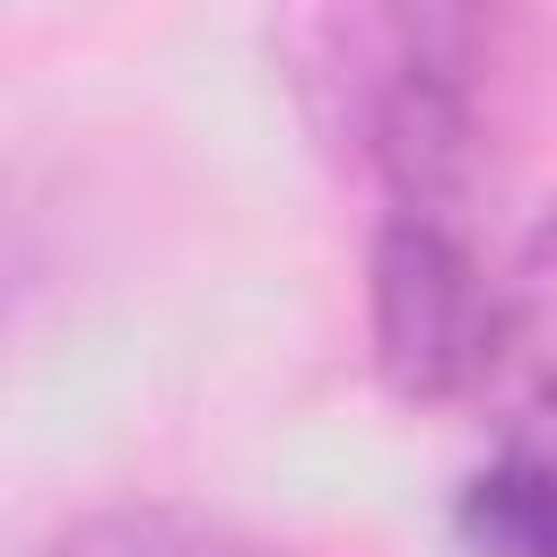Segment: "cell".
I'll list each match as a JSON object with an SVG mask.
<instances>
[{
    "label": "cell",
    "instance_id": "3",
    "mask_svg": "<svg viewBox=\"0 0 557 557\" xmlns=\"http://www.w3.org/2000/svg\"><path fill=\"white\" fill-rule=\"evenodd\" d=\"M35 557H278V548L244 540L235 522L183 513V505H104V513L61 522Z\"/></svg>",
    "mask_w": 557,
    "mask_h": 557
},
{
    "label": "cell",
    "instance_id": "2",
    "mask_svg": "<svg viewBox=\"0 0 557 557\" xmlns=\"http://www.w3.org/2000/svg\"><path fill=\"white\" fill-rule=\"evenodd\" d=\"M496 261L479 252L470 209H383L366 252V339L400 400L453 409L479 392L496 331Z\"/></svg>",
    "mask_w": 557,
    "mask_h": 557
},
{
    "label": "cell",
    "instance_id": "1",
    "mask_svg": "<svg viewBox=\"0 0 557 557\" xmlns=\"http://www.w3.org/2000/svg\"><path fill=\"white\" fill-rule=\"evenodd\" d=\"M487 453L453 496L470 557H557V209L496 278V331L470 392Z\"/></svg>",
    "mask_w": 557,
    "mask_h": 557
}]
</instances>
